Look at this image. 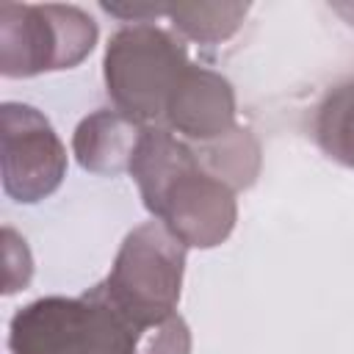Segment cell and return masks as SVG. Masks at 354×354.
<instances>
[{
    "instance_id": "obj_3",
    "label": "cell",
    "mask_w": 354,
    "mask_h": 354,
    "mask_svg": "<svg viewBox=\"0 0 354 354\" xmlns=\"http://www.w3.org/2000/svg\"><path fill=\"white\" fill-rule=\"evenodd\" d=\"M188 66V50L174 30L133 22L119 28L105 44V91L119 113L149 127L163 122L166 105Z\"/></svg>"
},
{
    "instance_id": "obj_12",
    "label": "cell",
    "mask_w": 354,
    "mask_h": 354,
    "mask_svg": "<svg viewBox=\"0 0 354 354\" xmlns=\"http://www.w3.org/2000/svg\"><path fill=\"white\" fill-rule=\"evenodd\" d=\"M138 354H191V329L174 313L163 324L141 332Z\"/></svg>"
},
{
    "instance_id": "obj_2",
    "label": "cell",
    "mask_w": 354,
    "mask_h": 354,
    "mask_svg": "<svg viewBox=\"0 0 354 354\" xmlns=\"http://www.w3.org/2000/svg\"><path fill=\"white\" fill-rule=\"evenodd\" d=\"M141 329L119 315L94 285L83 296H44L8 324L11 354H138Z\"/></svg>"
},
{
    "instance_id": "obj_4",
    "label": "cell",
    "mask_w": 354,
    "mask_h": 354,
    "mask_svg": "<svg viewBox=\"0 0 354 354\" xmlns=\"http://www.w3.org/2000/svg\"><path fill=\"white\" fill-rule=\"evenodd\" d=\"M185 249L158 218L138 224L122 241L108 277L97 288L119 315L147 332L177 313Z\"/></svg>"
},
{
    "instance_id": "obj_5",
    "label": "cell",
    "mask_w": 354,
    "mask_h": 354,
    "mask_svg": "<svg viewBox=\"0 0 354 354\" xmlns=\"http://www.w3.org/2000/svg\"><path fill=\"white\" fill-rule=\"evenodd\" d=\"M97 22L77 6H0V72L33 77L75 69L97 44Z\"/></svg>"
},
{
    "instance_id": "obj_1",
    "label": "cell",
    "mask_w": 354,
    "mask_h": 354,
    "mask_svg": "<svg viewBox=\"0 0 354 354\" xmlns=\"http://www.w3.org/2000/svg\"><path fill=\"white\" fill-rule=\"evenodd\" d=\"M127 171L152 218L185 246L213 249L230 238L238 218L235 191L213 177L169 127L149 124L141 130Z\"/></svg>"
},
{
    "instance_id": "obj_10",
    "label": "cell",
    "mask_w": 354,
    "mask_h": 354,
    "mask_svg": "<svg viewBox=\"0 0 354 354\" xmlns=\"http://www.w3.org/2000/svg\"><path fill=\"white\" fill-rule=\"evenodd\" d=\"M194 152H196L199 163L213 177L227 183L232 191L249 188L257 180L260 147H257L254 136L246 127H235L224 138H216L210 144H199V149H194Z\"/></svg>"
},
{
    "instance_id": "obj_13",
    "label": "cell",
    "mask_w": 354,
    "mask_h": 354,
    "mask_svg": "<svg viewBox=\"0 0 354 354\" xmlns=\"http://www.w3.org/2000/svg\"><path fill=\"white\" fill-rule=\"evenodd\" d=\"M3 243H6V285H3V293H17L22 290L30 277H33V260H30V252L25 246V238H19L11 227L3 230Z\"/></svg>"
},
{
    "instance_id": "obj_11",
    "label": "cell",
    "mask_w": 354,
    "mask_h": 354,
    "mask_svg": "<svg viewBox=\"0 0 354 354\" xmlns=\"http://www.w3.org/2000/svg\"><path fill=\"white\" fill-rule=\"evenodd\" d=\"M246 3H194V6H166V17L171 28L191 41L218 44L227 41L241 22L246 19Z\"/></svg>"
},
{
    "instance_id": "obj_6",
    "label": "cell",
    "mask_w": 354,
    "mask_h": 354,
    "mask_svg": "<svg viewBox=\"0 0 354 354\" xmlns=\"http://www.w3.org/2000/svg\"><path fill=\"white\" fill-rule=\"evenodd\" d=\"M3 191L22 205H36L58 191L66 177V147L50 119L25 102H3Z\"/></svg>"
},
{
    "instance_id": "obj_9",
    "label": "cell",
    "mask_w": 354,
    "mask_h": 354,
    "mask_svg": "<svg viewBox=\"0 0 354 354\" xmlns=\"http://www.w3.org/2000/svg\"><path fill=\"white\" fill-rule=\"evenodd\" d=\"M313 136L326 158L354 169V77L324 94L313 116Z\"/></svg>"
},
{
    "instance_id": "obj_8",
    "label": "cell",
    "mask_w": 354,
    "mask_h": 354,
    "mask_svg": "<svg viewBox=\"0 0 354 354\" xmlns=\"http://www.w3.org/2000/svg\"><path fill=\"white\" fill-rule=\"evenodd\" d=\"M141 130L144 127L138 122L127 119L116 108H102L80 119L72 136V152L91 174H119L130 169Z\"/></svg>"
},
{
    "instance_id": "obj_7",
    "label": "cell",
    "mask_w": 354,
    "mask_h": 354,
    "mask_svg": "<svg viewBox=\"0 0 354 354\" xmlns=\"http://www.w3.org/2000/svg\"><path fill=\"white\" fill-rule=\"evenodd\" d=\"M163 127L199 144L224 138L238 127L232 83L213 69L191 64L166 105Z\"/></svg>"
}]
</instances>
